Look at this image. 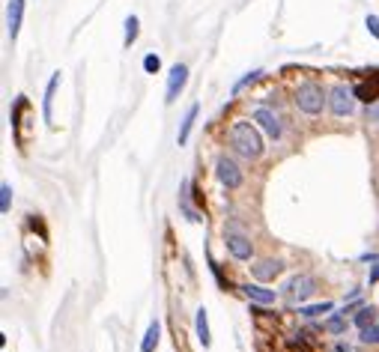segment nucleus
I'll return each mask as SVG.
<instances>
[{"label": "nucleus", "mask_w": 379, "mask_h": 352, "mask_svg": "<svg viewBox=\"0 0 379 352\" xmlns=\"http://www.w3.org/2000/svg\"><path fill=\"white\" fill-rule=\"evenodd\" d=\"M230 146L242 155V159L248 161H257L263 150H266V144H263V132L257 122H236L233 128H230Z\"/></svg>", "instance_id": "f257e3e1"}, {"label": "nucleus", "mask_w": 379, "mask_h": 352, "mask_svg": "<svg viewBox=\"0 0 379 352\" xmlns=\"http://www.w3.org/2000/svg\"><path fill=\"white\" fill-rule=\"evenodd\" d=\"M293 102H296V108H299L302 113H308V117H319L323 108L328 105V93L323 90V84H317V81H304V84L296 87Z\"/></svg>", "instance_id": "f03ea898"}, {"label": "nucleus", "mask_w": 379, "mask_h": 352, "mask_svg": "<svg viewBox=\"0 0 379 352\" xmlns=\"http://www.w3.org/2000/svg\"><path fill=\"white\" fill-rule=\"evenodd\" d=\"M356 90L352 87H347V84H337V87H332L328 90V111L335 113V117H352L356 113Z\"/></svg>", "instance_id": "7ed1b4c3"}, {"label": "nucleus", "mask_w": 379, "mask_h": 352, "mask_svg": "<svg viewBox=\"0 0 379 352\" xmlns=\"http://www.w3.org/2000/svg\"><path fill=\"white\" fill-rule=\"evenodd\" d=\"M314 293H317V281L311 275H296L284 286V299L290 301V305H304Z\"/></svg>", "instance_id": "20e7f679"}, {"label": "nucleus", "mask_w": 379, "mask_h": 352, "mask_svg": "<svg viewBox=\"0 0 379 352\" xmlns=\"http://www.w3.org/2000/svg\"><path fill=\"white\" fill-rule=\"evenodd\" d=\"M215 176H218V182L227 188V191H236L239 185H242V167H239V161L236 159H230V155H218V161H215Z\"/></svg>", "instance_id": "39448f33"}, {"label": "nucleus", "mask_w": 379, "mask_h": 352, "mask_svg": "<svg viewBox=\"0 0 379 352\" xmlns=\"http://www.w3.org/2000/svg\"><path fill=\"white\" fill-rule=\"evenodd\" d=\"M251 120L260 126V132L266 135V137H272V141H281V135H284V122H281V117H278L272 108H254L251 111Z\"/></svg>", "instance_id": "423d86ee"}, {"label": "nucleus", "mask_w": 379, "mask_h": 352, "mask_svg": "<svg viewBox=\"0 0 379 352\" xmlns=\"http://www.w3.org/2000/svg\"><path fill=\"white\" fill-rule=\"evenodd\" d=\"M185 84H188V66H185V63H174V66H170V72H168V90H164V102L174 105L179 99V93L185 90Z\"/></svg>", "instance_id": "0eeeda50"}, {"label": "nucleus", "mask_w": 379, "mask_h": 352, "mask_svg": "<svg viewBox=\"0 0 379 352\" xmlns=\"http://www.w3.org/2000/svg\"><path fill=\"white\" fill-rule=\"evenodd\" d=\"M224 245H227L230 257L239 260V263H248V260L254 257V245H251V239L245 233H227Z\"/></svg>", "instance_id": "6e6552de"}, {"label": "nucleus", "mask_w": 379, "mask_h": 352, "mask_svg": "<svg viewBox=\"0 0 379 352\" xmlns=\"http://www.w3.org/2000/svg\"><path fill=\"white\" fill-rule=\"evenodd\" d=\"M287 269V263L284 260H278V257H263V260H257V263H251V275L257 277V281H275L278 275H281Z\"/></svg>", "instance_id": "1a4fd4ad"}, {"label": "nucleus", "mask_w": 379, "mask_h": 352, "mask_svg": "<svg viewBox=\"0 0 379 352\" xmlns=\"http://www.w3.org/2000/svg\"><path fill=\"white\" fill-rule=\"evenodd\" d=\"M21 21H24V0H10V6H6V33H10L12 42L18 39Z\"/></svg>", "instance_id": "9d476101"}, {"label": "nucleus", "mask_w": 379, "mask_h": 352, "mask_svg": "<svg viewBox=\"0 0 379 352\" xmlns=\"http://www.w3.org/2000/svg\"><path fill=\"white\" fill-rule=\"evenodd\" d=\"M242 296L254 301V305H275V290H269V286H260V284H242Z\"/></svg>", "instance_id": "9b49d317"}, {"label": "nucleus", "mask_w": 379, "mask_h": 352, "mask_svg": "<svg viewBox=\"0 0 379 352\" xmlns=\"http://www.w3.org/2000/svg\"><path fill=\"white\" fill-rule=\"evenodd\" d=\"M57 87H60V72H54L51 78H48V87H45V99H42V117L51 122L54 117V96H57Z\"/></svg>", "instance_id": "f8f14e48"}, {"label": "nucleus", "mask_w": 379, "mask_h": 352, "mask_svg": "<svg viewBox=\"0 0 379 352\" xmlns=\"http://www.w3.org/2000/svg\"><path fill=\"white\" fill-rule=\"evenodd\" d=\"M197 113H200V105H188V111H185V117H183V126H179V135H177V144L183 146L188 144V135H192V128H194V120H197Z\"/></svg>", "instance_id": "ddd939ff"}, {"label": "nucleus", "mask_w": 379, "mask_h": 352, "mask_svg": "<svg viewBox=\"0 0 379 352\" xmlns=\"http://www.w3.org/2000/svg\"><path fill=\"white\" fill-rule=\"evenodd\" d=\"M335 310V301H319V305H299V316L302 319H323L326 314Z\"/></svg>", "instance_id": "4468645a"}, {"label": "nucleus", "mask_w": 379, "mask_h": 352, "mask_svg": "<svg viewBox=\"0 0 379 352\" xmlns=\"http://www.w3.org/2000/svg\"><path fill=\"white\" fill-rule=\"evenodd\" d=\"M194 329H197V340H200L203 347H209L212 334H209V314H206V308H200L194 314Z\"/></svg>", "instance_id": "2eb2a0df"}, {"label": "nucleus", "mask_w": 379, "mask_h": 352, "mask_svg": "<svg viewBox=\"0 0 379 352\" xmlns=\"http://www.w3.org/2000/svg\"><path fill=\"white\" fill-rule=\"evenodd\" d=\"M350 325H352V319H347L343 310H335V314H328V319H326V331L328 334H343Z\"/></svg>", "instance_id": "dca6fc26"}, {"label": "nucleus", "mask_w": 379, "mask_h": 352, "mask_svg": "<svg viewBox=\"0 0 379 352\" xmlns=\"http://www.w3.org/2000/svg\"><path fill=\"white\" fill-rule=\"evenodd\" d=\"M188 191H192V185L183 182V188H179V209H183L185 221H192V224H197V221H200V215H197V209L192 206V198H188Z\"/></svg>", "instance_id": "f3484780"}, {"label": "nucleus", "mask_w": 379, "mask_h": 352, "mask_svg": "<svg viewBox=\"0 0 379 352\" xmlns=\"http://www.w3.org/2000/svg\"><path fill=\"white\" fill-rule=\"evenodd\" d=\"M159 340H161V325L153 323L146 325V331H144V340H141V352H155V347H159Z\"/></svg>", "instance_id": "a211bd4d"}, {"label": "nucleus", "mask_w": 379, "mask_h": 352, "mask_svg": "<svg viewBox=\"0 0 379 352\" xmlns=\"http://www.w3.org/2000/svg\"><path fill=\"white\" fill-rule=\"evenodd\" d=\"M379 319V314H376V308H370V305H365V308H358L356 310V316H352V325L361 331V329H367V325H374Z\"/></svg>", "instance_id": "6ab92c4d"}, {"label": "nucleus", "mask_w": 379, "mask_h": 352, "mask_svg": "<svg viewBox=\"0 0 379 352\" xmlns=\"http://www.w3.org/2000/svg\"><path fill=\"white\" fill-rule=\"evenodd\" d=\"M126 33H122V42H126V48H131L138 42V33H141V21H138V15H129L126 21Z\"/></svg>", "instance_id": "aec40b11"}, {"label": "nucleus", "mask_w": 379, "mask_h": 352, "mask_svg": "<svg viewBox=\"0 0 379 352\" xmlns=\"http://www.w3.org/2000/svg\"><path fill=\"white\" fill-rule=\"evenodd\" d=\"M356 90V96L361 102H367V105H374V102H379V87L376 84H358V87H352Z\"/></svg>", "instance_id": "412c9836"}, {"label": "nucleus", "mask_w": 379, "mask_h": 352, "mask_svg": "<svg viewBox=\"0 0 379 352\" xmlns=\"http://www.w3.org/2000/svg\"><path fill=\"white\" fill-rule=\"evenodd\" d=\"M358 340L365 343V347H379V319H376L374 325H367V329H361Z\"/></svg>", "instance_id": "4be33fe9"}, {"label": "nucleus", "mask_w": 379, "mask_h": 352, "mask_svg": "<svg viewBox=\"0 0 379 352\" xmlns=\"http://www.w3.org/2000/svg\"><path fill=\"white\" fill-rule=\"evenodd\" d=\"M260 75H263V72H260V69H251V72H248V75H242V78H239V81H236V84H233V96H239V93H242V90H245V87H251V84H254V81H257Z\"/></svg>", "instance_id": "5701e85b"}, {"label": "nucleus", "mask_w": 379, "mask_h": 352, "mask_svg": "<svg viewBox=\"0 0 379 352\" xmlns=\"http://www.w3.org/2000/svg\"><path fill=\"white\" fill-rule=\"evenodd\" d=\"M10 209H12V185L3 182V185H0V212L10 215Z\"/></svg>", "instance_id": "b1692460"}, {"label": "nucleus", "mask_w": 379, "mask_h": 352, "mask_svg": "<svg viewBox=\"0 0 379 352\" xmlns=\"http://www.w3.org/2000/svg\"><path fill=\"white\" fill-rule=\"evenodd\" d=\"M159 69H161L159 54H146V57H144V72H150V75H155Z\"/></svg>", "instance_id": "393cba45"}, {"label": "nucleus", "mask_w": 379, "mask_h": 352, "mask_svg": "<svg viewBox=\"0 0 379 352\" xmlns=\"http://www.w3.org/2000/svg\"><path fill=\"white\" fill-rule=\"evenodd\" d=\"M365 24H367V33L379 39V15H367Z\"/></svg>", "instance_id": "a878e982"}, {"label": "nucleus", "mask_w": 379, "mask_h": 352, "mask_svg": "<svg viewBox=\"0 0 379 352\" xmlns=\"http://www.w3.org/2000/svg\"><path fill=\"white\" fill-rule=\"evenodd\" d=\"M332 352H356V349H352V347H350V343L337 340V343H335V347H332Z\"/></svg>", "instance_id": "bb28decb"}, {"label": "nucleus", "mask_w": 379, "mask_h": 352, "mask_svg": "<svg viewBox=\"0 0 379 352\" xmlns=\"http://www.w3.org/2000/svg\"><path fill=\"white\" fill-rule=\"evenodd\" d=\"M376 281H379V263L370 269V284H376Z\"/></svg>", "instance_id": "cd10ccee"}]
</instances>
